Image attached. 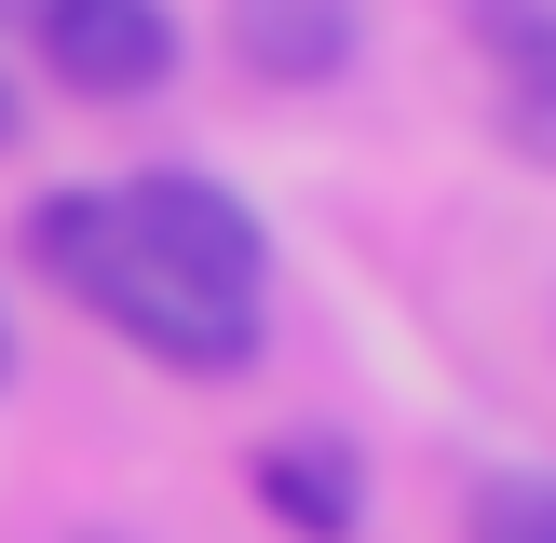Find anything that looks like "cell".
Segmentation results:
<instances>
[{
	"label": "cell",
	"instance_id": "1",
	"mask_svg": "<svg viewBox=\"0 0 556 543\" xmlns=\"http://www.w3.org/2000/svg\"><path fill=\"white\" fill-rule=\"evenodd\" d=\"M96 204H109V244L123 258H163L190 286H217V299H258V272H271V231L244 217V190L190 177V163H150V177L96 190Z\"/></svg>",
	"mask_w": 556,
	"mask_h": 543
},
{
	"label": "cell",
	"instance_id": "2",
	"mask_svg": "<svg viewBox=\"0 0 556 543\" xmlns=\"http://www.w3.org/2000/svg\"><path fill=\"white\" fill-rule=\"evenodd\" d=\"M81 313L123 326L163 367H190V380H217V367L258 353V299H217V286H190V272H163V258H123V244H109V204H96V258H81Z\"/></svg>",
	"mask_w": 556,
	"mask_h": 543
},
{
	"label": "cell",
	"instance_id": "3",
	"mask_svg": "<svg viewBox=\"0 0 556 543\" xmlns=\"http://www.w3.org/2000/svg\"><path fill=\"white\" fill-rule=\"evenodd\" d=\"M41 68L68 96H163L177 81V0H41Z\"/></svg>",
	"mask_w": 556,
	"mask_h": 543
},
{
	"label": "cell",
	"instance_id": "4",
	"mask_svg": "<svg viewBox=\"0 0 556 543\" xmlns=\"http://www.w3.org/2000/svg\"><path fill=\"white\" fill-rule=\"evenodd\" d=\"M231 54L258 81H286V96H313V81L353 68V41H367V0H231Z\"/></svg>",
	"mask_w": 556,
	"mask_h": 543
},
{
	"label": "cell",
	"instance_id": "5",
	"mask_svg": "<svg viewBox=\"0 0 556 543\" xmlns=\"http://www.w3.org/2000/svg\"><path fill=\"white\" fill-rule=\"evenodd\" d=\"M258 503L286 516L299 543H353V530H367V476H353L340 434H271V449H258Z\"/></svg>",
	"mask_w": 556,
	"mask_h": 543
},
{
	"label": "cell",
	"instance_id": "6",
	"mask_svg": "<svg viewBox=\"0 0 556 543\" xmlns=\"http://www.w3.org/2000/svg\"><path fill=\"white\" fill-rule=\"evenodd\" d=\"M462 543H556V476H503V489H476Z\"/></svg>",
	"mask_w": 556,
	"mask_h": 543
},
{
	"label": "cell",
	"instance_id": "7",
	"mask_svg": "<svg viewBox=\"0 0 556 543\" xmlns=\"http://www.w3.org/2000/svg\"><path fill=\"white\" fill-rule=\"evenodd\" d=\"M0 150H14V68H0Z\"/></svg>",
	"mask_w": 556,
	"mask_h": 543
},
{
	"label": "cell",
	"instance_id": "8",
	"mask_svg": "<svg viewBox=\"0 0 556 543\" xmlns=\"http://www.w3.org/2000/svg\"><path fill=\"white\" fill-rule=\"evenodd\" d=\"M0 380H14V313H0Z\"/></svg>",
	"mask_w": 556,
	"mask_h": 543
},
{
	"label": "cell",
	"instance_id": "9",
	"mask_svg": "<svg viewBox=\"0 0 556 543\" xmlns=\"http://www.w3.org/2000/svg\"><path fill=\"white\" fill-rule=\"evenodd\" d=\"M14 14H41V0H0V27H14Z\"/></svg>",
	"mask_w": 556,
	"mask_h": 543
}]
</instances>
